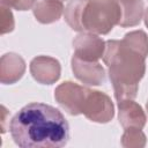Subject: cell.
Wrapping results in <instances>:
<instances>
[{
	"label": "cell",
	"instance_id": "cell-4",
	"mask_svg": "<svg viewBox=\"0 0 148 148\" xmlns=\"http://www.w3.org/2000/svg\"><path fill=\"white\" fill-rule=\"evenodd\" d=\"M89 88L77 83L66 81L59 84L54 90V98L58 104L72 116L82 114L83 104Z\"/></svg>",
	"mask_w": 148,
	"mask_h": 148
},
{
	"label": "cell",
	"instance_id": "cell-2",
	"mask_svg": "<svg viewBox=\"0 0 148 148\" xmlns=\"http://www.w3.org/2000/svg\"><path fill=\"white\" fill-rule=\"evenodd\" d=\"M146 56L121 40H108L103 60L118 102L133 99L146 72Z\"/></svg>",
	"mask_w": 148,
	"mask_h": 148
},
{
	"label": "cell",
	"instance_id": "cell-6",
	"mask_svg": "<svg viewBox=\"0 0 148 148\" xmlns=\"http://www.w3.org/2000/svg\"><path fill=\"white\" fill-rule=\"evenodd\" d=\"M106 42L91 32H81L73 40L75 57L86 61H98L105 52Z\"/></svg>",
	"mask_w": 148,
	"mask_h": 148
},
{
	"label": "cell",
	"instance_id": "cell-18",
	"mask_svg": "<svg viewBox=\"0 0 148 148\" xmlns=\"http://www.w3.org/2000/svg\"><path fill=\"white\" fill-rule=\"evenodd\" d=\"M146 106H147V111H148V101H147V105Z\"/></svg>",
	"mask_w": 148,
	"mask_h": 148
},
{
	"label": "cell",
	"instance_id": "cell-1",
	"mask_svg": "<svg viewBox=\"0 0 148 148\" xmlns=\"http://www.w3.org/2000/svg\"><path fill=\"white\" fill-rule=\"evenodd\" d=\"M9 132L22 148H60L69 139V126L64 114L44 103L23 106L12 118Z\"/></svg>",
	"mask_w": 148,
	"mask_h": 148
},
{
	"label": "cell",
	"instance_id": "cell-11",
	"mask_svg": "<svg viewBox=\"0 0 148 148\" xmlns=\"http://www.w3.org/2000/svg\"><path fill=\"white\" fill-rule=\"evenodd\" d=\"M34 15L40 23L49 24L57 22L65 12L62 1L60 0H40L34 6Z\"/></svg>",
	"mask_w": 148,
	"mask_h": 148
},
{
	"label": "cell",
	"instance_id": "cell-9",
	"mask_svg": "<svg viewBox=\"0 0 148 148\" xmlns=\"http://www.w3.org/2000/svg\"><path fill=\"white\" fill-rule=\"evenodd\" d=\"M119 123L125 128L136 127L142 128L146 125L147 117L142 108L132 99H124L118 102Z\"/></svg>",
	"mask_w": 148,
	"mask_h": 148
},
{
	"label": "cell",
	"instance_id": "cell-10",
	"mask_svg": "<svg viewBox=\"0 0 148 148\" xmlns=\"http://www.w3.org/2000/svg\"><path fill=\"white\" fill-rule=\"evenodd\" d=\"M25 71V62L16 53H6L0 61V81L3 84H12L18 81Z\"/></svg>",
	"mask_w": 148,
	"mask_h": 148
},
{
	"label": "cell",
	"instance_id": "cell-15",
	"mask_svg": "<svg viewBox=\"0 0 148 148\" xmlns=\"http://www.w3.org/2000/svg\"><path fill=\"white\" fill-rule=\"evenodd\" d=\"M14 29V17L10 8L1 5V34L5 35Z\"/></svg>",
	"mask_w": 148,
	"mask_h": 148
},
{
	"label": "cell",
	"instance_id": "cell-16",
	"mask_svg": "<svg viewBox=\"0 0 148 148\" xmlns=\"http://www.w3.org/2000/svg\"><path fill=\"white\" fill-rule=\"evenodd\" d=\"M37 0H1V5L17 10H27L36 5Z\"/></svg>",
	"mask_w": 148,
	"mask_h": 148
},
{
	"label": "cell",
	"instance_id": "cell-5",
	"mask_svg": "<svg viewBox=\"0 0 148 148\" xmlns=\"http://www.w3.org/2000/svg\"><path fill=\"white\" fill-rule=\"evenodd\" d=\"M82 114L91 121L105 124L113 118L114 106L111 98L106 94L89 89L83 104Z\"/></svg>",
	"mask_w": 148,
	"mask_h": 148
},
{
	"label": "cell",
	"instance_id": "cell-17",
	"mask_svg": "<svg viewBox=\"0 0 148 148\" xmlns=\"http://www.w3.org/2000/svg\"><path fill=\"white\" fill-rule=\"evenodd\" d=\"M145 23H146V25L148 27V8H147L146 12H145Z\"/></svg>",
	"mask_w": 148,
	"mask_h": 148
},
{
	"label": "cell",
	"instance_id": "cell-14",
	"mask_svg": "<svg viewBox=\"0 0 148 148\" xmlns=\"http://www.w3.org/2000/svg\"><path fill=\"white\" fill-rule=\"evenodd\" d=\"M121 146L126 148H141L146 146V135L141 131V128L128 127L125 128L121 136Z\"/></svg>",
	"mask_w": 148,
	"mask_h": 148
},
{
	"label": "cell",
	"instance_id": "cell-8",
	"mask_svg": "<svg viewBox=\"0 0 148 148\" xmlns=\"http://www.w3.org/2000/svg\"><path fill=\"white\" fill-rule=\"evenodd\" d=\"M71 64L74 75L84 84L101 86L105 82V69L97 61H86L73 56Z\"/></svg>",
	"mask_w": 148,
	"mask_h": 148
},
{
	"label": "cell",
	"instance_id": "cell-19",
	"mask_svg": "<svg viewBox=\"0 0 148 148\" xmlns=\"http://www.w3.org/2000/svg\"><path fill=\"white\" fill-rule=\"evenodd\" d=\"M60 1H64V0H60Z\"/></svg>",
	"mask_w": 148,
	"mask_h": 148
},
{
	"label": "cell",
	"instance_id": "cell-3",
	"mask_svg": "<svg viewBox=\"0 0 148 148\" xmlns=\"http://www.w3.org/2000/svg\"><path fill=\"white\" fill-rule=\"evenodd\" d=\"M64 16L75 31L106 35L119 24L121 8L118 0H71Z\"/></svg>",
	"mask_w": 148,
	"mask_h": 148
},
{
	"label": "cell",
	"instance_id": "cell-13",
	"mask_svg": "<svg viewBox=\"0 0 148 148\" xmlns=\"http://www.w3.org/2000/svg\"><path fill=\"white\" fill-rule=\"evenodd\" d=\"M123 40L131 46L132 49L139 51L143 56H148V37L145 31L142 30H134L131 32H127Z\"/></svg>",
	"mask_w": 148,
	"mask_h": 148
},
{
	"label": "cell",
	"instance_id": "cell-12",
	"mask_svg": "<svg viewBox=\"0 0 148 148\" xmlns=\"http://www.w3.org/2000/svg\"><path fill=\"white\" fill-rule=\"evenodd\" d=\"M121 8L119 25L123 28L134 27L141 22L145 15V3L142 0H118Z\"/></svg>",
	"mask_w": 148,
	"mask_h": 148
},
{
	"label": "cell",
	"instance_id": "cell-7",
	"mask_svg": "<svg viewBox=\"0 0 148 148\" xmlns=\"http://www.w3.org/2000/svg\"><path fill=\"white\" fill-rule=\"evenodd\" d=\"M61 67L57 59L47 56H38L30 62L32 77L42 84H52L60 77Z\"/></svg>",
	"mask_w": 148,
	"mask_h": 148
}]
</instances>
